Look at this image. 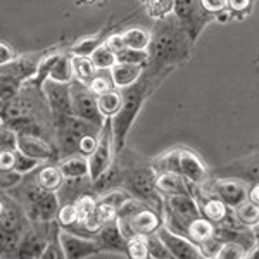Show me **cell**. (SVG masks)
<instances>
[{"instance_id": "1", "label": "cell", "mask_w": 259, "mask_h": 259, "mask_svg": "<svg viewBox=\"0 0 259 259\" xmlns=\"http://www.w3.org/2000/svg\"><path fill=\"white\" fill-rule=\"evenodd\" d=\"M150 35L152 40L149 47V62L144 74L161 81L175 66L189 59L194 40L173 14L157 21Z\"/></svg>"}, {"instance_id": "2", "label": "cell", "mask_w": 259, "mask_h": 259, "mask_svg": "<svg viewBox=\"0 0 259 259\" xmlns=\"http://www.w3.org/2000/svg\"><path fill=\"white\" fill-rule=\"evenodd\" d=\"M157 80L147 76L142 73L140 80L133 83L128 89H123V104H121L119 111L111 118V128H112V139H114V149L116 154H119L124 149V142L130 133L133 121L137 119L139 112L142 111L144 102L149 99V95L152 94V90L157 87Z\"/></svg>"}, {"instance_id": "3", "label": "cell", "mask_w": 259, "mask_h": 259, "mask_svg": "<svg viewBox=\"0 0 259 259\" xmlns=\"http://www.w3.org/2000/svg\"><path fill=\"white\" fill-rule=\"evenodd\" d=\"M123 189L130 192V195L145 202L147 206L161 211L164 209V197L157 190L156 185V169L150 162H132L123 164Z\"/></svg>"}, {"instance_id": "4", "label": "cell", "mask_w": 259, "mask_h": 259, "mask_svg": "<svg viewBox=\"0 0 259 259\" xmlns=\"http://www.w3.org/2000/svg\"><path fill=\"white\" fill-rule=\"evenodd\" d=\"M21 200H23V209L26 212V218L33 225L54 221L57 218V212H59L61 207L57 192L41 189L36 183V178L31 183L24 185Z\"/></svg>"}, {"instance_id": "5", "label": "cell", "mask_w": 259, "mask_h": 259, "mask_svg": "<svg viewBox=\"0 0 259 259\" xmlns=\"http://www.w3.org/2000/svg\"><path fill=\"white\" fill-rule=\"evenodd\" d=\"M200 216V207L197 199L192 194H175L164 197L162 218L169 230L187 237V228L190 221Z\"/></svg>"}, {"instance_id": "6", "label": "cell", "mask_w": 259, "mask_h": 259, "mask_svg": "<svg viewBox=\"0 0 259 259\" xmlns=\"http://www.w3.org/2000/svg\"><path fill=\"white\" fill-rule=\"evenodd\" d=\"M200 192L204 194L214 195L223 200L230 209H235L240 204H244L247 200V192H249V183L239 178H218L211 177L204 185L199 187Z\"/></svg>"}, {"instance_id": "7", "label": "cell", "mask_w": 259, "mask_h": 259, "mask_svg": "<svg viewBox=\"0 0 259 259\" xmlns=\"http://www.w3.org/2000/svg\"><path fill=\"white\" fill-rule=\"evenodd\" d=\"M173 14L194 41L199 38L202 28L214 19V16L202 7L200 0H175Z\"/></svg>"}, {"instance_id": "8", "label": "cell", "mask_w": 259, "mask_h": 259, "mask_svg": "<svg viewBox=\"0 0 259 259\" xmlns=\"http://www.w3.org/2000/svg\"><path fill=\"white\" fill-rule=\"evenodd\" d=\"M71 102H73V112L78 118H83L90 123L97 124V126H104L107 118L99 109L97 95L92 92L89 87L83 83L73 80L71 81Z\"/></svg>"}, {"instance_id": "9", "label": "cell", "mask_w": 259, "mask_h": 259, "mask_svg": "<svg viewBox=\"0 0 259 259\" xmlns=\"http://www.w3.org/2000/svg\"><path fill=\"white\" fill-rule=\"evenodd\" d=\"M114 157H116V149H114V139H112L111 118H107L102 130H100L97 147H95L94 152L89 156L92 182H95L104 171L109 168L112 162H114Z\"/></svg>"}, {"instance_id": "10", "label": "cell", "mask_w": 259, "mask_h": 259, "mask_svg": "<svg viewBox=\"0 0 259 259\" xmlns=\"http://www.w3.org/2000/svg\"><path fill=\"white\" fill-rule=\"evenodd\" d=\"M164 223V218H162V212L154 209L145 204L142 209H139L133 214V218L128 221V223L118 225L121 233H123L126 239L133 237L135 233H142V235H150V233H156L157 228Z\"/></svg>"}, {"instance_id": "11", "label": "cell", "mask_w": 259, "mask_h": 259, "mask_svg": "<svg viewBox=\"0 0 259 259\" xmlns=\"http://www.w3.org/2000/svg\"><path fill=\"white\" fill-rule=\"evenodd\" d=\"M59 242L64 250V256L73 257H89V256H100L102 250L95 237H83L69 230H59Z\"/></svg>"}, {"instance_id": "12", "label": "cell", "mask_w": 259, "mask_h": 259, "mask_svg": "<svg viewBox=\"0 0 259 259\" xmlns=\"http://www.w3.org/2000/svg\"><path fill=\"white\" fill-rule=\"evenodd\" d=\"M218 178H239L247 183L259 182V150H254L249 156L230 162L223 168L214 171Z\"/></svg>"}, {"instance_id": "13", "label": "cell", "mask_w": 259, "mask_h": 259, "mask_svg": "<svg viewBox=\"0 0 259 259\" xmlns=\"http://www.w3.org/2000/svg\"><path fill=\"white\" fill-rule=\"evenodd\" d=\"M71 83H57L47 80L41 87L44 97L47 100L50 116L74 114L73 102H71Z\"/></svg>"}, {"instance_id": "14", "label": "cell", "mask_w": 259, "mask_h": 259, "mask_svg": "<svg viewBox=\"0 0 259 259\" xmlns=\"http://www.w3.org/2000/svg\"><path fill=\"white\" fill-rule=\"evenodd\" d=\"M156 233L164 242V245L168 247L169 252L173 254V257H192V259L204 257L202 250L199 249V245L195 242H192L189 237L182 235V233L169 230L164 223L157 228Z\"/></svg>"}, {"instance_id": "15", "label": "cell", "mask_w": 259, "mask_h": 259, "mask_svg": "<svg viewBox=\"0 0 259 259\" xmlns=\"http://www.w3.org/2000/svg\"><path fill=\"white\" fill-rule=\"evenodd\" d=\"M180 175L194 187H200L211 178L202 159L190 149L180 147Z\"/></svg>"}, {"instance_id": "16", "label": "cell", "mask_w": 259, "mask_h": 259, "mask_svg": "<svg viewBox=\"0 0 259 259\" xmlns=\"http://www.w3.org/2000/svg\"><path fill=\"white\" fill-rule=\"evenodd\" d=\"M18 150L41 162H52L54 159H59V150H57V147H54L47 139L28 135V133H19Z\"/></svg>"}, {"instance_id": "17", "label": "cell", "mask_w": 259, "mask_h": 259, "mask_svg": "<svg viewBox=\"0 0 259 259\" xmlns=\"http://www.w3.org/2000/svg\"><path fill=\"white\" fill-rule=\"evenodd\" d=\"M102 254H123L128 256V239L121 233L118 223L114 221H107L104 223L95 235Z\"/></svg>"}, {"instance_id": "18", "label": "cell", "mask_w": 259, "mask_h": 259, "mask_svg": "<svg viewBox=\"0 0 259 259\" xmlns=\"http://www.w3.org/2000/svg\"><path fill=\"white\" fill-rule=\"evenodd\" d=\"M40 59H41L40 56H33V54H30V56H21V57H16V59L9 62L7 66L0 68V71L14 76L16 80L28 83L36 76V73H38Z\"/></svg>"}, {"instance_id": "19", "label": "cell", "mask_w": 259, "mask_h": 259, "mask_svg": "<svg viewBox=\"0 0 259 259\" xmlns=\"http://www.w3.org/2000/svg\"><path fill=\"white\" fill-rule=\"evenodd\" d=\"M57 232H59V228L50 237H45V233L38 232V230H26V233L23 235V240H21V244H19L18 256L16 257H41L49 240L52 239Z\"/></svg>"}, {"instance_id": "20", "label": "cell", "mask_w": 259, "mask_h": 259, "mask_svg": "<svg viewBox=\"0 0 259 259\" xmlns=\"http://www.w3.org/2000/svg\"><path fill=\"white\" fill-rule=\"evenodd\" d=\"M157 190L161 192L162 197L175 194H192L194 195V185H190L185 178L180 173H173V171H162L157 173L156 177Z\"/></svg>"}, {"instance_id": "21", "label": "cell", "mask_w": 259, "mask_h": 259, "mask_svg": "<svg viewBox=\"0 0 259 259\" xmlns=\"http://www.w3.org/2000/svg\"><path fill=\"white\" fill-rule=\"evenodd\" d=\"M145 66L140 64H126V62H116L114 66L109 69L112 83L118 90L128 89L133 83L140 80L142 73H144Z\"/></svg>"}, {"instance_id": "22", "label": "cell", "mask_w": 259, "mask_h": 259, "mask_svg": "<svg viewBox=\"0 0 259 259\" xmlns=\"http://www.w3.org/2000/svg\"><path fill=\"white\" fill-rule=\"evenodd\" d=\"M59 169L64 175L66 180H74V178H85L90 177V166H89V157L83 154H74V156L64 157L59 161Z\"/></svg>"}, {"instance_id": "23", "label": "cell", "mask_w": 259, "mask_h": 259, "mask_svg": "<svg viewBox=\"0 0 259 259\" xmlns=\"http://www.w3.org/2000/svg\"><path fill=\"white\" fill-rule=\"evenodd\" d=\"M35 178L36 183L45 190H52L57 192L64 183V175L61 173L59 166H52V164H41L38 169L35 171Z\"/></svg>"}, {"instance_id": "24", "label": "cell", "mask_w": 259, "mask_h": 259, "mask_svg": "<svg viewBox=\"0 0 259 259\" xmlns=\"http://www.w3.org/2000/svg\"><path fill=\"white\" fill-rule=\"evenodd\" d=\"M47 80L57 81V83H71L74 80V71H73V56L71 54L59 52L56 62L52 64Z\"/></svg>"}, {"instance_id": "25", "label": "cell", "mask_w": 259, "mask_h": 259, "mask_svg": "<svg viewBox=\"0 0 259 259\" xmlns=\"http://www.w3.org/2000/svg\"><path fill=\"white\" fill-rule=\"evenodd\" d=\"M214 230H216L214 223L207 220L206 216L200 214L195 220L190 221L189 228H187V237H189L192 242H195L197 245H200L202 242L214 237Z\"/></svg>"}, {"instance_id": "26", "label": "cell", "mask_w": 259, "mask_h": 259, "mask_svg": "<svg viewBox=\"0 0 259 259\" xmlns=\"http://www.w3.org/2000/svg\"><path fill=\"white\" fill-rule=\"evenodd\" d=\"M26 230H9L0 227V257L18 256L19 244Z\"/></svg>"}, {"instance_id": "27", "label": "cell", "mask_w": 259, "mask_h": 259, "mask_svg": "<svg viewBox=\"0 0 259 259\" xmlns=\"http://www.w3.org/2000/svg\"><path fill=\"white\" fill-rule=\"evenodd\" d=\"M73 71H74V80L89 87L99 69L95 68V64L92 62L90 57L73 56Z\"/></svg>"}, {"instance_id": "28", "label": "cell", "mask_w": 259, "mask_h": 259, "mask_svg": "<svg viewBox=\"0 0 259 259\" xmlns=\"http://www.w3.org/2000/svg\"><path fill=\"white\" fill-rule=\"evenodd\" d=\"M99 109L104 114V118H112L116 112L119 111L121 104H123V94L118 92V89L109 90L102 95H97Z\"/></svg>"}, {"instance_id": "29", "label": "cell", "mask_w": 259, "mask_h": 259, "mask_svg": "<svg viewBox=\"0 0 259 259\" xmlns=\"http://www.w3.org/2000/svg\"><path fill=\"white\" fill-rule=\"evenodd\" d=\"M140 2L149 18L156 21L166 19L175 11V0H140Z\"/></svg>"}, {"instance_id": "30", "label": "cell", "mask_w": 259, "mask_h": 259, "mask_svg": "<svg viewBox=\"0 0 259 259\" xmlns=\"http://www.w3.org/2000/svg\"><path fill=\"white\" fill-rule=\"evenodd\" d=\"M123 38H124V45L130 49L149 50L152 35H150L149 31L142 30V28H130V30L123 33Z\"/></svg>"}, {"instance_id": "31", "label": "cell", "mask_w": 259, "mask_h": 259, "mask_svg": "<svg viewBox=\"0 0 259 259\" xmlns=\"http://www.w3.org/2000/svg\"><path fill=\"white\" fill-rule=\"evenodd\" d=\"M150 164L156 169V173H162V171L180 173V147L168 150V152L162 154V156H157Z\"/></svg>"}, {"instance_id": "32", "label": "cell", "mask_w": 259, "mask_h": 259, "mask_svg": "<svg viewBox=\"0 0 259 259\" xmlns=\"http://www.w3.org/2000/svg\"><path fill=\"white\" fill-rule=\"evenodd\" d=\"M92 62L95 64V68L99 71H109L112 66L118 62V57H116V52L111 50L106 44H102L100 47L95 49V52L90 56Z\"/></svg>"}, {"instance_id": "33", "label": "cell", "mask_w": 259, "mask_h": 259, "mask_svg": "<svg viewBox=\"0 0 259 259\" xmlns=\"http://www.w3.org/2000/svg\"><path fill=\"white\" fill-rule=\"evenodd\" d=\"M233 214H235V218L239 220V223L245 225V227H257L259 223V207L254 206L252 202H249V200H245L244 204H240L239 207H235L233 209Z\"/></svg>"}, {"instance_id": "34", "label": "cell", "mask_w": 259, "mask_h": 259, "mask_svg": "<svg viewBox=\"0 0 259 259\" xmlns=\"http://www.w3.org/2000/svg\"><path fill=\"white\" fill-rule=\"evenodd\" d=\"M104 36L95 35V36H87V38L78 40L73 47L69 49L71 56H81V57H90L95 52V49L100 47L104 44Z\"/></svg>"}, {"instance_id": "35", "label": "cell", "mask_w": 259, "mask_h": 259, "mask_svg": "<svg viewBox=\"0 0 259 259\" xmlns=\"http://www.w3.org/2000/svg\"><path fill=\"white\" fill-rule=\"evenodd\" d=\"M128 199H132L128 190H124L123 187H118V189H111L104 194H100L97 197V202H104V204H109L114 209H119Z\"/></svg>"}, {"instance_id": "36", "label": "cell", "mask_w": 259, "mask_h": 259, "mask_svg": "<svg viewBox=\"0 0 259 259\" xmlns=\"http://www.w3.org/2000/svg\"><path fill=\"white\" fill-rule=\"evenodd\" d=\"M118 62H126V64H140V66H147L149 62V50H135L124 47L119 52H116Z\"/></svg>"}, {"instance_id": "37", "label": "cell", "mask_w": 259, "mask_h": 259, "mask_svg": "<svg viewBox=\"0 0 259 259\" xmlns=\"http://www.w3.org/2000/svg\"><path fill=\"white\" fill-rule=\"evenodd\" d=\"M128 257L135 259H145L149 257V247H147V235L135 233L128 239Z\"/></svg>"}, {"instance_id": "38", "label": "cell", "mask_w": 259, "mask_h": 259, "mask_svg": "<svg viewBox=\"0 0 259 259\" xmlns=\"http://www.w3.org/2000/svg\"><path fill=\"white\" fill-rule=\"evenodd\" d=\"M74 206H76V211H78V223H83L90 214L95 212L97 197H95L94 194H85L74 200Z\"/></svg>"}, {"instance_id": "39", "label": "cell", "mask_w": 259, "mask_h": 259, "mask_svg": "<svg viewBox=\"0 0 259 259\" xmlns=\"http://www.w3.org/2000/svg\"><path fill=\"white\" fill-rule=\"evenodd\" d=\"M41 164H44L41 161L35 159V157L26 156V154L19 152V150H16V164H14V171H18V173H21L23 177L35 173V171L38 169Z\"/></svg>"}, {"instance_id": "40", "label": "cell", "mask_w": 259, "mask_h": 259, "mask_svg": "<svg viewBox=\"0 0 259 259\" xmlns=\"http://www.w3.org/2000/svg\"><path fill=\"white\" fill-rule=\"evenodd\" d=\"M89 89L94 92L95 95H102L109 90H114V83H112V78H111V73L107 71H97V74L94 76V80L90 81Z\"/></svg>"}, {"instance_id": "41", "label": "cell", "mask_w": 259, "mask_h": 259, "mask_svg": "<svg viewBox=\"0 0 259 259\" xmlns=\"http://www.w3.org/2000/svg\"><path fill=\"white\" fill-rule=\"evenodd\" d=\"M19 133L9 124L0 130V152H16L18 150Z\"/></svg>"}, {"instance_id": "42", "label": "cell", "mask_w": 259, "mask_h": 259, "mask_svg": "<svg viewBox=\"0 0 259 259\" xmlns=\"http://www.w3.org/2000/svg\"><path fill=\"white\" fill-rule=\"evenodd\" d=\"M147 247H149V257H154V259L173 257V254L169 252L168 247H166L164 242L159 239L157 233H150V235H147Z\"/></svg>"}, {"instance_id": "43", "label": "cell", "mask_w": 259, "mask_h": 259, "mask_svg": "<svg viewBox=\"0 0 259 259\" xmlns=\"http://www.w3.org/2000/svg\"><path fill=\"white\" fill-rule=\"evenodd\" d=\"M56 220L59 221V225L62 228H69V227H73L74 223H78V211H76L74 202L61 204Z\"/></svg>"}, {"instance_id": "44", "label": "cell", "mask_w": 259, "mask_h": 259, "mask_svg": "<svg viewBox=\"0 0 259 259\" xmlns=\"http://www.w3.org/2000/svg\"><path fill=\"white\" fill-rule=\"evenodd\" d=\"M216 257L220 259H227V257H247V250L242 247L240 244L232 240H227L221 244V247L216 254Z\"/></svg>"}, {"instance_id": "45", "label": "cell", "mask_w": 259, "mask_h": 259, "mask_svg": "<svg viewBox=\"0 0 259 259\" xmlns=\"http://www.w3.org/2000/svg\"><path fill=\"white\" fill-rule=\"evenodd\" d=\"M99 135H100V133H89V135L81 137V139H80V154L89 157L90 154L95 150V147H97Z\"/></svg>"}, {"instance_id": "46", "label": "cell", "mask_w": 259, "mask_h": 259, "mask_svg": "<svg viewBox=\"0 0 259 259\" xmlns=\"http://www.w3.org/2000/svg\"><path fill=\"white\" fill-rule=\"evenodd\" d=\"M202 7L216 18V14L228 9V0H200Z\"/></svg>"}, {"instance_id": "47", "label": "cell", "mask_w": 259, "mask_h": 259, "mask_svg": "<svg viewBox=\"0 0 259 259\" xmlns=\"http://www.w3.org/2000/svg\"><path fill=\"white\" fill-rule=\"evenodd\" d=\"M14 59H16V54H14V50H12L11 45L0 41V68L7 66L9 62H12Z\"/></svg>"}, {"instance_id": "48", "label": "cell", "mask_w": 259, "mask_h": 259, "mask_svg": "<svg viewBox=\"0 0 259 259\" xmlns=\"http://www.w3.org/2000/svg\"><path fill=\"white\" fill-rule=\"evenodd\" d=\"M16 164V152H0V169L12 171Z\"/></svg>"}, {"instance_id": "49", "label": "cell", "mask_w": 259, "mask_h": 259, "mask_svg": "<svg viewBox=\"0 0 259 259\" xmlns=\"http://www.w3.org/2000/svg\"><path fill=\"white\" fill-rule=\"evenodd\" d=\"M104 44L107 45L111 50H114V52H119L121 49H124L126 45H124V38H123V33L121 35H111V36H107L106 41Z\"/></svg>"}, {"instance_id": "50", "label": "cell", "mask_w": 259, "mask_h": 259, "mask_svg": "<svg viewBox=\"0 0 259 259\" xmlns=\"http://www.w3.org/2000/svg\"><path fill=\"white\" fill-rule=\"evenodd\" d=\"M250 7V0H228V9L230 12H244Z\"/></svg>"}, {"instance_id": "51", "label": "cell", "mask_w": 259, "mask_h": 259, "mask_svg": "<svg viewBox=\"0 0 259 259\" xmlns=\"http://www.w3.org/2000/svg\"><path fill=\"white\" fill-rule=\"evenodd\" d=\"M247 200H249V202H252L254 206H257V207H259V182L249 183Z\"/></svg>"}, {"instance_id": "52", "label": "cell", "mask_w": 259, "mask_h": 259, "mask_svg": "<svg viewBox=\"0 0 259 259\" xmlns=\"http://www.w3.org/2000/svg\"><path fill=\"white\" fill-rule=\"evenodd\" d=\"M4 209H6V204H4V200L0 199V216H2V212H4Z\"/></svg>"}, {"instance_id": "53", "label": "cell", "mask_w": 259, "mask_h": 259, "mask_svg": "<svg viewBox=\"0 0 259 259\" xmlns=\"http://www.w3.org/2000/svg\"><path fill=\"white\" fill-rule=\"evenodd\" d=\"M4 126H6V121H4V118L0 116V130H2Z\"/></svg>"}]
</instances>
